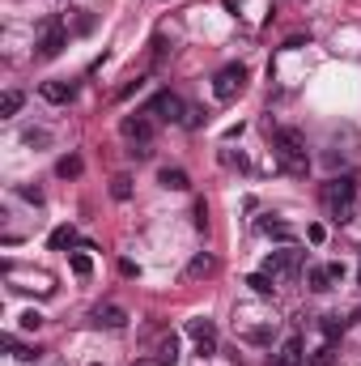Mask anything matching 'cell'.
<instances>
[{
    "mask_svg": "<svg viewBox=\"0 0 361 366\" xmlns=\"http://www.w3.org/2000/svg\"><path fill=\"white\" fill-rule=\"evenodd\" d=\"M272 149H277V162H281V171L285 175H306L311 171V158H306V136L298 132V128H281L277 136H272Z\"/></svg>",
    "mask_w": 361,
    "mask_h": 366,
    "instance_id": "1",
    "label": "cell"
},
{
    "mask_svg": "<svg viewBox=\"0 0 361 366\" xmlns=\"http://www.w3.org/2000/svg\"><path fill=\"white\" fill-rule=\"evenodd\" d=\"M319 196H323L332 222H340V226L353 222V200H357V179H353V175H345V179H328Z\"/></svg>",
    "mask_w": 361,
    "mask_h": 366,
    "instance_id": "2",
    "label": "cell"
},
{
    "mask_svg": "<svg viewBox=\"0 0 361 366\" xmlns=\"http://www.w3.org/2000/svg\"><path fill=\"white\" fill-rule=\"evenodd\" d=\"M243 85H247V68H243V64H226V68L213 77V94H217V102L238 98V94H243Z\"/></svg>",
    "mask_w": 361,
    "mask_h": 366,
    "instance_id": "3",
    "label": "cell"
},
{
    "mask_svg": "<svg viewBox=\"0 0 361 366\" xmlns=\"http://www.w3.org/2000/svg\"><path fill=\"white\" fill-rule=\"evenodd\" d=\"M145 111H149V115H157L162 124H183V119H187V102H183L179 94H170V90L153 94V102H149Z\"/></svg>",
    "mask_w": 361,
    "mask_h": 366,
    "instance_id": "4",
    "label": "cell"
},
{
    "mask_svg": "<svg viewBox=\"0 0 361 366\" xmlns=\"http://www.w3.org/2000/svg\"><path fill=\"white\" fill-rule=\"evenodd\" d=\"M302 260H306V252H298L294 243H285L281 252H268L264 273H272V277H294V273L302 269Z\"/></svg>",
    "mask_w": 361,
    "mask_h": 366,
    "instance_id": "5",
    "label": "cell"
},
{
    "mask_svg": "<svg viewBox=\"0 0 361 366\" xmlns=\"http://www.w3.org/2000/svg\"><path fill=\"white\" fill-rule=\"evenodd\" d=\"M119 132H123V141H132V145H149V141H153V119H149V111L123 115V119H119Z\"/></svg>",
    "mask_w": 361,
    "mask_h": 366,
    "instance_id": "6",
    "label": "cell"
},
{
    "mask_svg": "<svg viewBox=\"0 0 361 366\" xmlns=\"http://www.w3.org/2000/svg\"><path fill=\"white\" fill-rule=\"evenodd\" d=\"M187 333L196 337V354H217V328H213V320H187Z\"/></svg>",
    "mask_w": 361,
    "mask_h": 366,
    "instance_id": "7",
    "label": "cell"
},
{
    "mask_svg": "<svg viewBox=\"0 0 361 366\" xmlns=\"http://www.w3.org/2000/svg\"><path fill=\"white\" fill-rule=\"evenodd\" d=\"M64 43H68V30H64L60 21H51V26H47V34L38 38V60H51V55H60V51H64Z\"/></svg>",
    "mask_w": 361,
    "mask_h": 366,
    "instance_id": "8",
    "label": "cell"
},
{
    "mask_svg": "<svg viewBox=\"0 0 361 366\" xmlns=\"http://www.w3.org/2000/svg\"><path fill=\"white\" fill-rule=\"evenodd\" d=\"M89 320H94L98 328H128V311H123V307H115V303L94 307V311H89Z\"/></svg>",
    "mask_w": 361,
    "mask_h": 366,
    "instance_id": "9",
    "label": "cell"
},
{
    "mask_svg": "<svg viewBox=\"0 0 361 366\" xmlns=\"http://www.w3.org/2000/svg\"><path fill=\"white\" fill-rule=\"evenodd\" d=\"M306 362V345H302V337L294 333L281 350H277V358H272V366H302Z\"/></svg>",
    "mask_w": 361,
    "mask_h": 366,
    "instance_id": "10",
    "label": "cell"
},
{
    "mask_svg": "<svg viewBox=\"0 0 361 366\" xmlns=\"http://www.w3.org/2000/svg\"><path fill=\"white\" fill-rule=\"evenodd\" d=\"M157 183H162L166 192H187V188H191V175H187L183 166H162V171H157Z\"/></svg>",
    "mask_w": 361,
    "mask_h": 366,
    "instance_id": "11",
    "label": "cell"
},
{
    "mask_svg": "<svg viewBox=\"0 0 361 366\" xmlns=\"http://www.w3.org/2000/svg\"><path fill=\"white\" fill-rule=\"evenodd\" d=\"M38 94H43L47 102H55V107H64V102H72V94H77V85H68V81H43V85H38Z\"/></svg>",
    "mask_w": 361,
    "mask_h": 366,
    "instance_id": "12",
    "label": "cell"
},
{
    "mask_svg": "<svg viewBox=\"0 0 361 366\" xmlns=\"http://www.w3.org/2000/svg\"><path fill=\"white\" fill-rule=\"evenodd\" d=\"M179 362V337L170 333V337H162L157 341V350H153V366H174Z\"/></svg>",
    "mask_w": 361,
    "mask_h": 366,
    "instance_id": "13",
    "label": "cell"
},
{
    "mask_svg": "<svg viewBox=\"0 0 361 366\" xmlns=\"http://www.w3.org/2000/svg\"><path fill=\"white\" fill-rule=\"evenodd\" d=\"M213 269H217V260H213L209 252H200V256H191V260H187V269H183V277H187V281H200V277H209Z\"/></svg>",
    "mask_w": 361,
    "mask_h": 366,
    "instance_id": "14",
    "label": "cell"
},
{
    "mask_svg": "<svg viewBox=\"0 0 361 366\" xmlns=\"http://www.w3.org/2000/svg\"><path fill=\"white\" fill-rule=\"evenodd\" d=\"M0 345H4V350H13V358H17V362H38V358H43V350H38V345H17L9 333L0 337Z\"/></svg>",
    "mask_w": 361,
    "mask_h": 366,
    "instance_id": "15",
    "label": "cell"
},
{
    "mask_svg": "<svg viewBox=\"0 0 361 366\" xmlns=\"http://www.w3.org/2000/svg\"><path fill=\"white\" fill-rule=\"evenodd\" d=\"M260 230H264V235H272L277 243H294V226H285V222H272V217H260Z\"/></svg>",
    "mask_w": 361,
    "mask_h": 366,
    "instance_id": "16",
    "label": "cell"
},
{
    "mask_svg": "<svg viewBox=\"0 0 361 366\" xmlns=\"http://www.w3.org/2000/svg\"><path fill=\"white\" fill-rule=\"evenodd\" d=\"M306 281H311V290H315V294H328V290H332V273H328V264L306 269Z\"/></svg>",
    "mask_w": 361,
    "mask_h": 366,
    "instance_id": "17",
    "label": "cell"
},
{
    "mask_svg": "<svg viewBox=\"0 0 361 366\" xmlns=\"http://www.w3.org/2000/svg\"><path fill=\"white\" fill-rule=\"evenodd\" d=\"M247 286H251L260 298H272V294H277V277H272V273H251Z\"/></svg>",
    "mask_w": 361,
    "mask_h": 366,
    "instance_id": "18",
    "label": "cell"
},
{
    "mask_svg": "<svg viewBox=\"0 0 361 366\" xmlns=\"http://www.w3.org/2000/svg\"><path fill=\"white\" fill-rule=\"evenodd\" d=\"M81 239H77V230L72 226H60V230H51V252H64V247H77Z\"/></svg>",
    "mask_w": 361,
    "mask_h": 366,
    "instance_id": "19",
    "label": "cell"
},
{
    "mask_svg": "<svg viewBox=\"0 0 361 366\" xmlns=\"http://www.w3.org/2000/svg\"><path fill=\"white\" fill-rule=\"evenodd\" d=\"M81 166H85V162H81L77 154H68V158H60V162H55V175H60V179H77V175H81Z\"/></svg>",
    "mask_w": 361,
    "mask_h": 366,
    "instance_id": "20",
    "label": "cell"
},
{
    "mask_svg": "<svg viewBox=\"0 0 361 366\" xmlns=\"http://www.w3.org/2000/svg\"><path fill=\"white\" fill-rule=\"evenodd\" d=\"M21 102H26V94H21V90H9V94L0 98V115H4V119H9V115H17V111H21Z\"/></svg>",
    "mask_w": 361,
    "mask_h": 366,
    "instance_id": "21",
    "label": "cell"
},
{
    "mask_svg": "<svg viewBox=\"0 0 361 366\" xmlns=\"http://www.w3.org/2000/svg\"><path fill=\"white\" fill-rule=\"evenodd\" d=\"M111 196H115V200H128V196H132V179H128V175H115V179H111Z\"/></svg>",
    "mask_w": 361,
    "mask_h": 366,
    "instance_id": "22",
    "label": "cell"
},
{
    "mask_svg": "<svg viewBox=\"0 0 361 366\" xmlns=\"http://www.w3.org/2000/svg\"><path fill=\"white\" fill-rule=\"evenodd\" d=\"M319 328H323V337H328V341H336V337L345 333V320H336V316H323V320H319Z\"/></svg>",
    "mask_w": 361,
    "mask_h": 366,
    "instance_id": "23",
    "label": "cell"
},
{
    "mask_svg": "<svg viewBox=\"0 0 361 366\" xmlns=\"http://www.w3.org/2000/svg\"><path fill=\"white\" fill-rule=\"evenodd\" d=\"M72 273H77V277H89V273H94V260H89L85 252H72Z\"/></svg>",
    "mask_w": 361,
    "mask_h": 366,
    "instance_id": "24",
    "label": "cell"
},
{
    "mask_svg": "<svg viewBox=\"0 0 361 366\" xmlns=\"http://www.w3.org/2000/svg\"><path fill=\"white\" fill-rule=\"evenodd\" d=\"M204 119H209V111H200V107H187V119H183V124H187V128H200Z\"/></svg>",
    "mask_w": 361,
    "mask_h": 366,
    "instance_id": "25",
    "label": "cell"
},
{
    "mask_svg": "<svg viewBox=\"0 0 361 366\" xmlns=\"http://www.w3.org/2000/svg\"><path fill=\"white\" fill-rule=\"evenodd\" d=\"M21 141H26V145H47L51 136H47L43 128H30V132H21Z\"/></svg>",
    "mask_w": 361,
    "mask_h": 366,
    "instance_id": "26",
    "label": "cell"
},
{
    "mask_svg": "<svg viewBox=\"0 0 361 366\" xmlns=\"http://www.w3.org/2000/svg\"><path fill=\"white\" fill-rule=\"evenodd\" d=\"M221 162H226V166H238V171H247V158H243V154H234V149H221Z\"/></svg>",
    "mask_w": 361,
    "mask_h": 366,
    "instance_id": "27",
    "label": "cell"
},
{
    "mask_svg": "<svg viewBox=\"0 0 361 366\" xmlns=\"http://www.w3.org/2000/svg\"><path fill=\"white\" fill-rule=\"evenodd\" d=\"M306 239H311V243L319 247V243L328 239V226H319V222H311V226H306Z\"/></svg>",
    "mask_w": 361,
    "mask_h": 366,
    "instance_id": "28",
    "label": "cell"
},
{
    "mask_svg": "<svg viewBox=\"0 0 361 366\" xmlns=\"http://www.w3.org/2000/svg\"><path fill=\"white\" fill-rule=\"evenodd\" d=\"M306 362H311V366H332V350L323 345V350H315V354H311Z\"/></svg>",
    "mask_w": 361,
    "mask_h": 366,
    "instance_id": "29",
    "label": "cell"
},
{
    "mask_svg": "<svg viewBox=\"0 0 361 366\" xmlns=\"http://www.w3.org/2000/svg\"><path fill=\"white\" fill-rule=\"evenodd\" d=\"M17 196H21V200H30V205H43V192H38V188H26V183H21V188H17Z\"/></svg>",
    "mask_w": 361,
    "mask_h": 366,
    "instance_id": "30",
    "label": "cell"
},
{
    "mask_svg": "<svg viewBox=\"0 0 361 366\" xmlns=\"http://www.w3.org/2000/svg\"><path fill=\"white\" fill-rule=\"evenodd\" d=\"M191 217H196V230H209V209H204V200L196 205V213H191Z\"/></svg>",
    "mask_w": 361,
    "mask_h": 366,
    "instance_id": "31",
    "label": "cell"
},
{
    "mask_svg": "<svg viewBox=\"0 0 361 366\" xmlns=\"http://www.w3.org/2000/svg\"><path fill=\"white\" fill-rule=\"evenodd\" d=\"M38 324H43V316H38V311H21V328H30V333H34Z\"/></svg>",
    "mask_w": 361,
    "mask_h": 366,
    "instance_id": "32",
    "label": "cell"
},
{
    "mask_svg": "<svg viewBox=\"0 0 361 366\" xmlns=\"http://www.w3.org/2000/svg\"><path fill=\"white\" fill-rule=\"evenodd\" d=\"M128 154H132V158H136V162H149V158H153V149H149V145H132V149H128Z\"/></svg>",
    "mask_w": 361,
    "mask_h": 366,
    "instance_id": "33",
    "label": "cell"
},
{
    "mask_svg": "<svg viewBox=\"0 0 361 366\" xmlns=\"http://www.w3.org/2000/svg\"><path fill=\"white\" fill-rule=\"evenodd\" d=\"M140 85H145V81H140V77H136V81H132V85H123V90H119V102H123V98H132V94H136V90H140Z\"/></svg>",
    "mask_w": 361,
    "mask_h": 366,
    "instance_id": "34",
    "label": "cell"
},
{
    "mask_svg": "<svg viewBox=\"0 0 361 366\" xmlns=\"http://www.w3.org/2000/svg\"><path fill=\"white\" fill-rule=\"evenodd\" d=\"M132 366H153V362H132Z\"/></svg>",
    "mask_w": 361,
    "mask_h": 366,
    "instance_id": "35",
    "label": "cell"
},
{
    "mask_svg": "<svg viewBox=\"0 0 361 366\" xmlns=\"http://www.w3.org/2000/svg\"><path fill=\"white\" fill-rule=\"evenodd\" d=\"M357 286H361V273H357Z\"/></svg>",
    "mask_w": 361,
    "mask_h": 366,
    "instance_id": "36",
    "label": "cell"
}]
</instances>
